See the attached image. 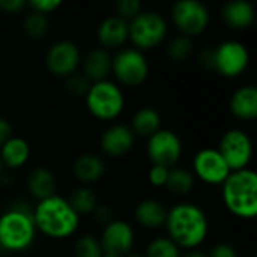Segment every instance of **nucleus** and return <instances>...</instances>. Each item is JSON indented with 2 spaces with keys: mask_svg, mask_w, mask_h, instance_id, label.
Masks as SVG:
<instances>
[{
  "mask_svg": "<svg viewBox=\"0 0 257 257\" xmlns=\"http://www.w3.org/2000/svg\"><path fill=\"white\" fill-rule=\"evenodd\" d=\"M164 227L167 236L184 250H197L209 233L206 212L196 203L179 202L167 209Z\"/></svg>",
  "mask_w": 257,
  "mask_h": 257,
  "instance_id": "nucleus-1",
  "label": "nucleus"
},
{
  "mask_svg": "<svg viewBox=\"0 0 257 257\" xmlns=\"http://www.w3.org/2000/svg\"><path fill=\"white\" fill-rule=\"evenodd\" d=\"M33 221L36 230L47 238L65 239L78 230L80 215L69 205L68 199L54 194L33 206Z\"/></svg>",
  "mask_w": 257,
  "mask_h": 257,
  "instance_id": "nucleus-2",
  "label": "nucleus"
},
{
  "mask_svg": "<svg viewBox=\"0 0 257 257\" xmlns=\"http://www.w3.org/2000/svg\"><path fill=\"white\" fill-rule=\"evenodd\" d=\"M33 208L18 202L0 215V248L8 253H21L32 247L36 236Z\"/></svg>",
  "mask_w": 257,
  "mask_h": 257,
  "instance_id": "nucleus-3",
  "label": "nucleus"
},
{
  "mask_svg": "<svg viewBox=\"0 0 257 257\" xmlns=\"http://www.w3.org/2000/svg\"><path fill=\"white\" fill-rule=\"evenodd\" d=\"M221 197L227 211L242 220L257 215V175L251 169L232 172L221 185Z\"/></svg>",
  "mask_w": 257,
  "mask_h": 257,
  "instance_id": "nucleus-4",
  "label": "nucleus"
},
{
  "mask_svg": "<svg viewBox=\"0 0 257 257\" xmlns=\"http://www.w3.org/2000/svg\"><path fill=\"white\" fill-rule=\"evenodd\" d=\"M84 102L90 114L99 120H114L125 108V96L122 87L111 80L90 83L84 96Z\"/></svg>",
  "mask_w": 257,
  "mask_h": 257,
  "instance_id": "nucleus-5",
  "label": "nucleus"
},
{
  "mask_svg": "<svg viewBox=\"0 0 257 257\" xmlns=\"http://www.w3.org/2000/svg\"><path fill=\"white\" fill-rule=\"evenodd\" d=\"M167 32L169 24L157 11H142L128 21V39L140 51L158 47L166 39Z\"/></svg>",
  "mask_w": 257,
  "mask_h": 257,
  "instance_id": "nucleus-6",
  "label": "nucleus"
},
{
  "mask_svg": "<svg viewBox=\"0 0 257 257\" xmlns=\"http://www.w3.org/2000/svg\"><path fill=\"white\" fill-rule=\"evenodd\" d=\"M149 69L148 57L134 47L120 48L111 57V72L116 81L125 87L142 86L149 77Z\"/></svg>",
  "mask_w": 257,
  "mask_h": 257,
  "instance_id": "nucleus-7",
  "label": "nucleus"
},
{
  "mask_svg": "<svg viewBox=\"0 0 257 257\" xmlns=\"http://www.w3.org/2000/svg\"><path fill=\"white\" fill-rule=\"evenodd\" d=\"M248 63V48L239 41H223L215 48H212V69L223 77H239L245 72Z\"/></svg>",
  "mask_w": 257,
  "mask_h": 257,
  "instance_id": "nucleus-8",
  "label": "nucleus"
},
{
  "mask_svg": "<svg viewBox=\"0 0 257 257\" xmlns=\"http://www.w3.org/2000/svg\"><path fill=\"white\" fill-rule=\"evenodd\" d=\"M175 27L188 38L197 36L209 24V9L200 0H178L170 11Z\"/></svg>",
  "mask_w": 257,
  "mask_h": 257,
  "instance_id": "nucleus-9",
  "label": "nucleus"
},
{
  "mask_svg": "<svg viewBox=\"0 0 257 257\" xmlns=\"http://www.w3.org/2000/svg\"><path fill=\"white\" fill-rule=\"evenodd\" d=\"M232 172L248 169L253 157V142L250 136L241 128H232L226 131L217 146Z\"/></svg>",
  "mask_w": 257,
  "mask_h": 257,
  "instance_id": "nucleus-10",
  "label": "nucleus"
},
{
  "mask_svg": "<svg viewBox=\"0 0 257 257\" xmlns=\"http://www.w3.org/2000/svg\"><path fill=\"white\" fill-rule=\"evenodd\" d=\"M182 140L181 137L167 128L158 130L154 136L148 139L146 143V154L152 164L164 166L172 169L178 164L182 157Z\"/></svg>",
  "mask_w": 257,
  "mask_h": 257,
  "instance_id": "nucleus-11",
  "label": "nucleus"
},
{
  "mask_svg": "<svg viewBox=\"0 0 257 257\" xmlns=\"http://www.w3.org/2000/svg\"><path fill=\"white\" fill-rule=\"evenodd\" d=\"M232 173L217 148H203L193 158V175L208 185H223Z\"/></svg>",
  "mask_w": 257,
  "mask_h": 257,
  "instance_id": "nucleus-12",
  "label": "nucleus"
},
{
  "mask_svg": "<svg viewBox=\"0 0 257 257\" xmlns=\"http://www.w3.org/2000/svg\"><path fill=\"white\" fill-rule=\"evenodd\" d=\"M136 232L125 220H113L104 226L99 244L104 256L125 257L134 250Z\"/></svg>",
  "mask_w": 257,
  "mask_h": 257,
  "instance_id": "nucleus-13",
  "label": "nucleus"
},
{
  "mask_svg": "<svg viewBox=\"0 0 257 257\" xmlns=\"http://www.w3.org/2000/svg\"><path fill=\"white\" fill-rule=\"evenodd\" d=\"M81 63V53L75 42L69 39H60L50 45L45 54L47 69L57 77H69L75 74Z\"/></svg>",
  "mask_w": 257,
  "mask_h": 257,
  "instance_id": "nucleus-14",
  "label": "nucleus"
},
{
  "mask_svg": "<svg viewBox=\"0 0 257 257\" xmlns=\"http://www.w3.org/2000/svg\"><path fill=\"white\" fill-rule=\"evenodd\" d=\"M136 143V136L130 125L125 123H113L104 130L99 139L101 151L113 158H119L126 155Z\"/></svg>",
  "mask_w": 257,
  "mask_h": 257,
  "instance_id": "nucleus-15",
  "label": "nucleus"
},
{
  "mask_svg": "<svg viewBox=\"0 0 257 257\" xmlns=\"http://www.w3.org/2000/svg\"><path fill=\"white\" fill-rule=\"evenodd\" d=\"M96 38L104 50H120L128 41V21L117 17H105L96 29Z\"/></svg>",
  "mask_w": 257,
  "mask_h": 257,
  "instance_id": "nucleus-16",
  "label": "nucleus"
},
{
  "mask_svg": "<svg viewBox=\"0 0 257 257\" xmlns=\"http://www.w3.org/2000/svg\"><path fill=\"white\" fill-rule=\"evenodd\" d=\"M221 18L230 29H248L256 20V9L248 0H230L221 8Z\"/></svg>",
  "mask_w": 257,
  "mask_h": 257,
  "instance_id": "nucleus-17",
  "label": "nucleus"
},
{
  "mask_svg": "<svg viewBox=\"0 0 257 257\" xmlns=\"http://www.w3.org/2000/svg\"><path fill=\"white\" fill-rule=\"evenodd\" d=\"M105 173V163L96 154H81L72 163V175L81 185L99 181Z\"/></svg>",
  "mask_w": 257,
  "mask_h": 257,
  "instance_id": "nucleus-18",
  "label": "nucleus"
},
{
  "mask_svg": "<svg viewBox=\"0 0 257 257\" xmlns=\"http://www.w3.org/2000/svg\"><path fill=\"white\" fill-rule=\"evenodd\" d=\"M230 113L241 120H254L257 117V89L253 84L238 87L229 99Z\"/></svg>",
  "mask_w": 257,
  "mask_h": 257,
  "instance_id": "nucleus-19",
  "label": "nucleus"
},
{
  "mask_svg": "<svg viewBox=\"0 0 257 257\" xmlns=\"http://www.w3.org/2000/svg\"><path fill=\"white\" fill-rule=\"evenodd\" d=\"M81 68L83 75L90 81H101L107 80L111 74V56L104 48H93L84 57H81Z\"/></svg>",
  "mask_w": 257,
  "mask_h": 257,
  "instance_id": "nucleus-20",
  "label": "nucleus"
},
{
  "mask_svg": "<svg viewBox=\"0 0 257 257\" xmlns=\"http://www.w3.org/2000/svg\"><path fill=\"white\" fill-rule=\"evenodd\" d=\"M167 217V208L163 202L157 199H143L137 203L134 209V218L136 221L149 230H157L161 226H164Z\"/></svg>",
  "mask_w": 257,
  "mask_h": 257,
  "instance_id": "nucleus-21",
  "label": "nucleus"
},
{
  "mask_svg": "<svg viewBox=\"0 0 257 257\" xmlns=\"http://www.w3.org/2000/svg\"><path fill=\"white\" fill-rule=\"evenodd\" d=\"M26 185H27L30 196L39 202V200L54 196L57 184H56V176L53 175V172L47 167L39 166L30 170L26 179Z\"/></svg>",
  "mask_w": 257,
  "mask_h": 257,
  "instance_id": "nucleus-22",
  "label": "nucleus"
},
{
  "mask_svg": "<svg viewBox=\"0 0 257 257\" xmlns=\"http://www.w3.org/2000/svg\"><path fill=\"white\" fill-rule=\"evenodd\" d=\"M30 158V145L23 137L12 136L6 143L0 146V160L3 167L20 169Z\"/></svg>",
  "mask_w": 257,
  "mask_h": 257,
  "instance_id": "nucleus-23",
  "label": "nucleus"
},
{
  "mask_svg": "<svg viewBox=\"0 0 257 257\" xmlns=\"http://www.w3.org/2000/svg\"><path fill=\"white\" fill-rule=\"evenodd\" d=\"M161 123H163L161 114H160V111L157 108H154V107H142L133 114L130 128L133 130L136 137L139 136V137L149 139L158 130L163 128Z\"/></svg>",
  "mask_w": 257,
  "mask_h": 257,
  "instance_id": "nucleus-24",
  "label": "nucleus"
},
{
  "mask_svg": "<svg viewBox=\"0 0 257 257\" xmlns=\"http://www.w3.org/2000/svg\"><path fill=\"white\" fill-rule=\"evenodd\" d=\"M196 185V178L191 170L185 167H172L169 170V178L166 182V188L173 196H187L193 191Z\"/></svg>",
  "mask_w": 257,
  "mask_h": 257,
  "instance_id": "nucleus-25",
  "label": "nucleus"
},
{
  "mask_svg": "<svg viewBox=\"0 0 257 257\" xmlns=\"http://www.w3.org/2000/svg\"><path fill=\"white\" fill-rule=\"evenodd\" d=\"M68 202L75 209V212L78 215H81V214H92L96 209V206L99 205L98 196L87 185H80L75 190H72L69 197H68Z\"/></svg>",
  "mask_w": 257,
  "mask_h": 257,
  "instance_id": "nucleus-26",
  "label": "nucleus"
},
{
  "mask_svg": "<svg viewBox=\"0 0 257 257\" xmlns=\"http://www.w3.org/2000/svg\"><path fill=\"white\" fill-rule=\"evenodd\" d=\"M181 248L169 236H157L146 245L145 257H181Z\"/></svg>",
  "mask_w": 257,
  "mask_h": 257,
  "instance_id": "nucleus-27",
  "label": "nucleus"
},
{
  "mask_svg": "<svg viewBox=\"0 0 257 257\" xmlns=\"http://www.w3.org/2000/svg\"><path fill=\"white\" fill-rule=\"evenodd\" d=\"M193 48H194V44H193V39L185 36V35H176L167 45L166 48V53L169 56L170 60H175V62H182L185 59L190 57V54L193 53Z\"/></svg>",
  "mask_w": 257,
  "mask_h": 257,
  "instance_id": "nucleus-28",
  "label": "nucleus"
},
{
  "mask_svg": "<svg viewBox=\"0 0 257 257\" xmlns=\"http://www.w3.org/2000/svg\"><path fill=\"white\" fill-rule=\"evenodd\" d=\"M23 30L30 39H42L48 32V20L42 14L30 11L23 21Z\"/></svg>",
  "mask_w": 257,
  "mask_h": 257,
  "instance_id": "nucleus-29",
  "label": "nucleus"
},
{
  "mask_svg": "<svg viewBox=\"0 0 257 257\" xmlns=\"http://www.w3.org/2000/svg\"><path fill=\"white\" fill-rule=\"evenodd\" d=\"M75 257H104L99 238L93 235H81L74 242Z\"/></svg>",
  "mask_w": 257,
  "mask_h": 257,
  "instance_id": "nucleus-30",
  "label": "nucleus"
},
{
  "mask_svg": "<svg viewBox=\"0 0 257 257\" xmlns=\"http://www.w3.org/2000/svg\"><path fill=\"white\" fill-rule=\"evenodd\" d=\"M90 87V81L83 74H72L65 78V90L71 96L84 98Z\"/></svg>",
  "mask_w": 257,
  "mask_h": 257,
  "instance_id": "nucleus-31",
  "label": "nucleus"
},
{
  "mask_svg": "<svg viewBox=\"0 0 257 257\" xmlns=\"http://www.w3.org/2000/svg\"><path fill=\"white\" fill-rule=\"evenodd\" d=\"M114 9H116L114 15H117L126 21L128 20L131 21L134 17H137L143 11V5L139 0H119L114 5Z\"/></svg>",
  "mask_w": 257,
  "mask_h": 257,
  "instance_id": "nucleus-32",
  "label": "nucleus"
},
{
  "mask_svg": "<svg viewBox=\"0 0 257 257\" xmlns=\"http://www.w3.org/2000/svg\"><path fill=\"white\" fill-rule=\"evenodd\" d=\"M62 2L60 0H30L27 2V6L30 8V11L42 14L47 17V14L54 12L57 8H60Z\"/></svg>",
  "mask_w": 257,
  "mask_h": 257,
  "instance_id": "nucleus-33",
  "label": "nucleus"
},
{
  "mask_svg": "<svg viewBox=\"0 0 257 257\" xmlns=\"http://www.w3.org/2000/svg\"><path fill=\"white\" fill-rule=\"evenodd\" d=\"M169 170L167 167L164 166H155L152 164V167L149 169L148 172V179L149 182L154 185V187H166V182H167V178H169Z\"/></svg>",
  "mask_w": 257,
  "mask_h": 257,
  "instance_id": "nucleus-34",
  "label": "nucleus"
},
{
  "mask_svg": "<svg viewBox=\"0 0 257 257\" xmlns=\"http://www.w3.org/2000/svg\"><path fill=\"white\" fill-rule=\"evenodd\" d=\"M208 257H238V254H236V250L230 244L220 242L211 248Z\"/></svg>",
  "mask_w": 257,
  "mask_h": 257,
  "instance_id": "nucleus-35",
  "label": "nucleus"
},
{
  "mask_svg": "<svg viewBox=\"0 0 257 257\" xmlns=\"http://www.w3.org/2000/svg\"><path fill=\"white\" fill-rule=\"evenodd\" d=\"M93 215H95V220L98 221V223H101V224H108L110 221H113L114 218H113V211H111V208L108 206V205H98L96 206V209L92 212Z\"/></svg>",
  "mask_w": 257,
  "mask_h": 257,
  "instance_id": "nucleus-36",
  "label": "nucleus"
},
{
  "mask_svg": "<svg viewBox=\"0 0 257 257\" xmlns=\"http://www.w3.org/2000/svg\"><path fill=\"white\" fill-rule=\"evenodd\" d=\"M24 8H27V2L24 0H0V9L8 14H18Z\"/></svg>",
  "mask_w": 257,
  "mask_h": 257,
  "instance_id": "nucleus-37",
  "label": "nucleus"
},
{
  "mask_svg": "<svg viewBox=\"0 0 257 257\" xmlns=\"http://www.w3.org/2000/svg\"><path fill=\"white\" fill-rule=\"evenodd\" d=\"M12 137V126L9 120L3 116H0V146L6 143Z\"/></svg>",
  "mask_w": 257,
  "mask_h": 257,
  "instance_id": "nucleus-38",
  "label": "nucleus"
},
{
  "mask_svg": "<svg viewBox=\"0 0 257 257\" xmlns=\"http://www.w3.org/2000/svg\"><path fill=\"white\" fill-rule=\"evenodd\" d=\"M181 257H208V254L200 250H188L185 254H181Z\"/></svg>",
  "mask_w": 257,
  "mask_h": 257,
  "instance_id": "nucleus-39",
  "label": "nucleus"
},
{
  "mask_svg": "<svg viewBox=\"0 0 257 257\" xmlns=\"http://www.w3.org/2000/svg\"><path fill=\"white\" fill-rule=\"evenodd\" d=\"M125 257H145V256H143L142 253H139V251H134V250H133L131 253H128Z\"/></svg>",
  "mask_w": 257,
  "mask_h": 257,
  "instance_id": "nucleus-40",
  "label": "nucleus"
},
{
  "mask_svg": "<svg viewBox=\"0 0 257 257\" xmlns=\"http://www.w3.org/2000/svg\"><path fill=\"white\" fill-rule=\"evenodd\" d=\"M3 169H5V167H3V163H2V160H0V178L3 176Z\"/></svg>",
  "mask_w": 257,
  "mask_h": 257,
  "instance_id": "nucleus-41",
  "label": "nucleus"
},
{
  "mask_svg": "<svg viewBox=\"0 0 257 257\" xmlns=\"http://www.w3.org/2000/svg\"><path fill=\"white\" fill-rule=\"evenodd\" d=\"M104 257H107V256H104Z\"/></svg>",
  "mask_w": 257,
  "mask_h": 257,
  "instance_id": "nucleus-42",
  "label": "nucleus"
}]
</instances>
